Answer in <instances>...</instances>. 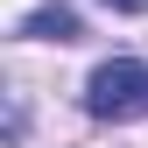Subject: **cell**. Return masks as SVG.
Returning <instances> with one entry per match:
<instances>
[{
    "label": "cell",
    "instance_id": "obj_1",
    "mask_svg": "<svg viewBox=\"0 0 148 148\" xmlns=\"http://www.w3.org/2000/svg\"><path fill=\"white\" fill-rule=\"evenodd\" d=\"M85 113L92 120H141L148 113V64L134 57H113L85 78Z\"/></svg>",
    "mask_w": 148,
    "mask_h": 148
},
{
    "label": "cell",
    "instance_id": "obj_2",
    "mask_svg": "<svg viewBox=\"0 0 148 148\" xmlns=\"http://www.w3.org/2000/svg\"><path fill=\"white\" fill-rule=\"evenodd\" d=\"M21 35H28V42H78V14H71V7H57V0H49V7H35L28 14V21H21Z\"/></svg>",
    "mask_w": 148,
    "mask_h": 148
},
{
    "label": "cell",
    "instance_id": "obj_3",
    "mask_svg": "<svg viewBox=\"0 0 148 148\" xmlns=\"http://www.w3.org/2000/svg\"><path fill=\"white\" fill-rule=\"evenodd\" d=\"M113 14H148V0H106Z\"/></svg>",
    "mask_w": 148,
    "mask_h": 148
}]
</instances>
